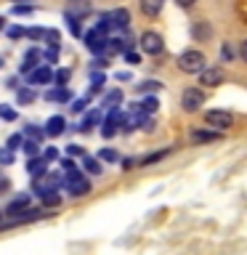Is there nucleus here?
<instances>
[{"label": "nucleus", "mask_w": 247, "mask_h": 255, "mask_svg": "<svg viewBox=\"0 0 247 255\" xmlns=\"http://www.w3.org/2000/svg\"><path fill=\"white\" fill-rule=\"evenodd\" d=\"M13 13H19V16L24 13V16H27V13H32V8L29 5H13Z\"/></svg>", "instance_id": "49530a36"}, {"label": "nucleus", "mask_w": 247, "mask_h": 255, "mask_svg": "<svg viewBox=\"0 0 247 255\" xmlns=\"http://www.w3.org/2000/svg\"><path fill=\"white\" fill-rule=\"evenodd\" d=\"M165 154H170V149H162V151H154V154L143 157V159H141V165H151V162H157V159H162Z\"/></svg>", "instance_id": "473e14b6"}, {"label": "nucleus", "mask_w": 247, "mask_h": 255, "mask_svg": "<svg viewBox=\"0 0 247 255\" xmlns=\"http://www.w3.org/2000/svg\"><path fill=\"white\" fill-rule=\"evenodd\" d=\"M123 56H125V61H127V64H138V61H141V56L135 53V51H125Z\"/></svg>", "instance_id": "37998d69"}, {"label": "nucleus", "mask_w": 247, "mask_h": 255, "mask_svg": "<svg viewBox=\"0 0 247 255\" xmlns=\"http://www.w3.org/2000/svg\"><path fill=\"white\" fill-rule=\"evenodd\" d=\"M27 170H29L32 178H40V175H45V173H48V162H45L43 157H29Z\"/></svg>", "instance_id": "2eb2a0df"}, {"label": "nucleus", "mask_w": 247, "mask_h": 255, "mask_svg": "<svg viewBox=\"0 0 247 255\" xmlns=\"http://www.w3.org/2000/svg\"><path fill=\"white\" fill-rule=\"evenodd\" d=\"M45 130H40L37 125H27L24 128V138H32V141H37V138H43Z\"/></svg>", "instance_id": "cd10ccee"}, {"label": "nucleus", "mask_w": 247, "mask_h": 255, "mask_svg": "<svg viewBox=\"0 0 247 255\" xmlns=\"http://www.w3.org/2000/svg\"><path fill=\"white\" fill-rule=\"evenodd\" d=\"M8 189H11V183H8V181H0V194H3V191H8Z\"/></svg>", "instance_id": "5fc2aeb1"}, {"label": "nucleus", "mask_w": 247, "mask_h": 255, "mask_svg": "<svg viewBox=\"0 0 247 255\" xmlns=\"http://www.w3.org/2000/svg\"><path fill=\"white\" fill-rule=\"evenodd\" d=\"M109 21L115 29L127 32V27H130V11H127V8H115V11L109 13Z\"/></svg>", "instance_id": "f8f14e48"}, {"label": "nucleus", "mask_w": 247, "mask_h": 255, "mask_svg": "<svg viewBox=\"0 0 247 255\" xmlns=\"http://www.w3.org/2000/svg\"><path fill=\"white\" fill-rule=\"evenodd\" d=\"M45 64H56V59H59V48H48V51L43 53Z\"/></svg>", "instance_id": "58836bf2"}, {"label": "nucleus", "mask_w": 247, "mask_h": 255, "mask_svg": "<svg viewBox=\"0 0 247 255\" xmlns=\"http://www.w3.org/2000/svg\"><path fill=\"white\" fill-rule=\"evenodd\" d=\"M207 67V59L202 51H197V48H189V51H183L178 56V69L183 75H199Z\"/></svg>", "instance_id": "f257e3e1"}, {"label": "nucleus", "mask_w": 247, "mask_h": 255, "mask_svg": "<svg viewBox=\"0 0 247 255\" xmlns=\"http://www.w3.org/2000/svg\"><path fill=\"white\" fill-rule=\"evenodd\" d=\"M191 37H194L197 43H207V40L213 37V24L207 21V19L191 21Z\"/></svg>", "instance_id": "1a4fd4ad"}, {"label": "nucleus", "mask_w": 247, "mask_h": 255, "mask_svg": "<svg viewBox=\"0 0 247 255\" xmlns=\"http://www.w3.org/2000/svg\"><path fill=\"white\" fill-rule=\"evenodd\" d=\"M123 104V91L120 88H115V91H109L107 96H104V107L112 109V107H120Z\"/></svg>", "instance_id": "412c9836"}, {"label": "nucleus", "mask_w": 247, "mask_h": 255, "mask_svg": "<svg viewBox=\"0 0 247 255\" xmlns=\"http://www.w3.org/2000/svg\"><path fill=\"white\" fill-rule=\"evenodd\" d=\"M91 11H93L91 0H67V11L64 13H72V16H77V19H83V16H88Z\"/></svg>", "instance_id": "ddd939ff"}, {"label": "nucleus", "mask_w": 247, "mask_h": 255, "mask_svg": "<svg viewBox=\"0 0 247 255\" xmlns=\"http://www.w3.org/2000/svg\"><path fill=\"white\" fill-rule=\"evenodd\" d=\"M0 29H5V19H3V16H0Z\"/></svg>", "instance_id": "6e6d98bb"}, {"label": "nucleus", "mask_w": 247, "mask_h": 255, "mask_svg": "<svg viewBox=\"0 0 247 255\" xmlns=\"http://www.w3.org/2000/svg\"><path fill=\"white\" fill-rule=\"evenodd\" d=\"M21 141H24V135H19V133H16V135H11V138H8V149H21Z\"/></svg>", "instance_id": "ea45409f"}, {"label": "nucleus", "mask_w": 247, "mask_h": 255, "mask_svg": "<svg viewBox=\"0 0 247 255\" xmlns=\"http://www.w3.org/2000/svg\"><path fill=\"white\" fill-rule=\"evenodd\" d=\"M40 213L43 210H29V197L27 194L16 197L13 202L3 210V215H8V218H37Z\"/></svg>", "instance_id": "7ed1b4c3"}, {"label": "nucleus", "mask_w": 247, "mask_h": 255, "mask_svg": "<svg viewBox=\"0 0 247 255\" xmlns=\"http://www.w3.org/2000/svg\"><path fill=\"white\" fill-rule=\"evenodd\" d=\"M88 101H91V96H85V99H77V101H72V112H75V115H80V112H83V109L88 107Z\"/></svg>", "instance_id": "f704fd0d"}, {"label": "nucleus", "mask_w": 247, "mask_h": 255, "mask_svg": "<svg viewBox=\"0 0 247 255\" xmlns=\"http://www.w3.org/2000/svg\"><path fill=\"white\" fill-rule=\"evenodd\" d=\"M157 107H159L157 96H146V99L141 101V109L146 112V115H154V112H157Z\"/></svg>", "instance_id": "a878e982"}, {"label": "nucleus", "mask_w": 247, "mask_h": 255, "mask_svg": "<svg viewBox=\"0 0 247 255\" xmlns=\"http://www.w3.org/2000/svg\"><path fill=\"white\" fill-rule=\"evenodd\" d=\"M83 167H85V170H88V175H101L104 170H101V162H99V159H93V157H83Z\"/></svg>", "instance_id": "4be33fe9"}, {"label": "nucleus", "mask_w": 247, "mask_h": 255, "mask_svg": "<svg viewBox=\"0 0 247 255\" xmlns=\"http://www.w3.org/2000/svg\"><path fill=\"white\" fill-rule=\"evenodd\" d=\"M40 61H43V53H40L37 48H29V51L24 53L21 64H19V72H21V75H29L32 69H37V67H40Z\"/></svg>", "instance_id": "9b49d317"}, {"label": "nucleus", "mask_w": 247, "mask_h": 255, "mask_svg": "<svg viewBox=\"0 0 247 255\" xmlns=\"http://www.w3.org/2000/svg\"><path fill=\"white\" fill-rule=\"evenodd\" d=\"M5 85H8V88H13V91H16V88H19V80H16V77H11Z\"/></svg>", "instance_id": "603ef678"}, {"label": "nucleus", "mask_w": 247, "mask_h": 255, "mask_svg": "<svg viewBox=\"0 0 247 255\" xmlns=\"http://www.w3.org/2000/svg\"><path fill=\"white\" fill-rule=\"evenodd\" d=\"M107 64H109L107 59H96V61H93V69H104Z\"/></svg>", "instance_id": "09e8293b"}, {"label": "nucleus", "mask_w": 247, "mask_h": 255, "mask_svg": "<svg viewBox=\"0 0 247 255\" xmlns=\"http://www.w3.org/2000/svg\"><path fill=\"white\" fill-rule=\"evenodd\" d=\"M0 165H13V151L11 149H0Z\"/></svg>", "instance_id": "72a5a7b5"}, {"label": "nucleus", "mask_w": 247, "mask_h": 255, "mask_svg": "<svg viewBox=\"0 0 247 255\" xmlns=\"http://www.w3.org/2000/svg\"><path fill=\"white\" fill-rule=\"evenodd\" d=\"M159 88H162V83H159V80H143V83L135 85V91H138V93H157Z\"/></svg>", "instance_id": "5701e85b"}, {"label": "nucleus", "mask_w": 247, "mask_h": 255, "mask_svg": "<svg viewBox=\"0 0 247 255\" xmlns=\"http://www.w3.org/2000/svg\"><path fill=\"white\" fill-rule=\"evenodd\" d=\"M0 120H5V123H13V120H16V112L8 109L5 104H3V107H0Z\"/></svg>", "instance_id": "e433bc0d"}, {"label": "nucleus", "mask_w": 247, "mask_h": 255, "mask_svg": "<svg viewBox=\"0 0 247 255\" xmlns=\"http://www.w3.org/2000/svg\"><path fill=\"white\" fill-rule=\"evenodd\" d=\"M135 162H133V159L130 157H127V159H123V167H125V170H130V167H133Z\"/></svg>", "instance_id": "864d4df0"}, {"label": "nucleus", "mask_w": 247, "mask_h": 255, "mask_svg": "<svg viewBox=\"0 0 247 255\" xmlns=\"http://www.w3.org/2000/svg\"><path fill=\"white\" fill-rule=\"evenodd\" d=\"M43 199V205L45 207H56V205H61V197L56 194V191H51V194H45V197H40Z\"/></svg>", "instance_id": "2f4dec72"}, {"label": "nucleus", "mask_w": 247, "mask_h": 255, "mask_svg": "<svg viewBox=\"0 0 247 255\" xmlns=\"http://www.w3.org/2000/svg\"><path fill=\"white\" fill-rule=\"evenodd\" d=\"M107 37L109 35H104V32L99 29H88V35H85V45H88V51H93V53H104V48H107Z\"/></svg>", "instance_id": "9d476101"}, {"label": "nucleus", "mask_w": 247, "mask_h": 255, "mask_svg": "<svg viewBox=\"0 0 247 255\" xmlns=\"http://www.w3.org/2000/svg\"><path fill=\"white\" fill-rule=\"evenodd\" d=\"M99 123H101V112H99V109H91V112L85 115V120L80 123V130H83V133H91V128L99 125Z\"/></svg>", "instance_id": "a211bd4d"}, {"label": "nucleus", "mask_w": 247, "mask_h": 255, "mask_svg": "<svg viewBox=\"0 0 247 255\" xmlns=\"http://www.w3.org/2000/svg\"><path fill=\"white\" fill-rule=\"evenodd\" d=\"M45 101L67 104V101H72V91H69V88H53V91H45Z\"/></svg>", "instance_id": "f3484780"}, {"label": "nucleus", "mask_w": 247, "mask_h": 255, "mask_svg": "<svg viewBox=\"0 0 247 255\" xmlns=\"http://www.w3.org/2000/svg\"><path fill=\"white\" fill-rule=\"evenodd\" d=\"M40 157H43L45 162H53V159H59V151H56V146H45V151Z\"/></svg>", "instance_id": "4c0bfd02"}, {"label": "nucleus", "mask_w": 247, "mask_h": 255, "mask_svg": "<svg viewBox=\"0 0 247 255\" xmlns=\"http://www.w3.org/2000/svg\"><path fill=\"white\" fill-rule=\"evenodd\" d=\"M223 69L221 67H205L202 72H199V85H205V88H218L223 85Z\"/></svg>", "instance_id": "0eeeda50"}, {"label": "nucleus", "mask_w": 247, "mask_h": 255, "mask_svg": "<svg viewBox=\"0 0 247 255\" xmlns=\"http://www.w3.org/2000/svg\"><path fill=\"white\" fill-rule=\"evenodd\" d=\"M205 123L215 128V130H226V128L234 125V115L226 109H210V112H205Z\"/></svg>", "instance_id": "39448f33"}, {"label": "nucleus", "mask_w": 247, "mask_h": 255, "mask_svg": "<svg viewBox=\"0 0 247 255\" xmlns=\"http://www.w3.org/2000/svg\"><path fill=\"white\" fill-rule=\"evenodd\" d=\"M61 186H64V191H69V197H85L91 191V181L80 170H69V173H64Z\"/></svg>", "instance_id": "f03ea898"}, {"label": "nucleus", "mask_w": 247, "mask_h": 255, "mask_svg": "<svg viewBox=\"0 0 247 255\" xmlns=\"http://www.w3.org/2000/svg\"><path fill=\"white\" fill-rule=\"evenodd\" d=\"M61 170L64 173H69V170H77L75 162H72V157H61Z\"/></svg>", "instance_id": "79ce46f5"}, {"label": "nucleus", "mask_w": 247, "mask_h": 255, "mask_svg": "<svg viewBox=\"0 0 247 255\" xmlns=\"http://www.w3.org/2000/svg\"><path fill=\"white\" fill-rule=\"evenodd\" d=\"M162 5H165V0H141V13L154 19V16L162 13Z\"/></svg>", "instance_id": "4468645a"}, {"label": "nucleus", "mask_w": 247, "mask_h": 255, "mask_svg": "<svg viewBox=\"0 0 247 255\" xmlns=\"http://www.w3.org/2000/svg\"><path fill=\"white\" fill-rule=\"evenodd\" d=\"M117 80L120 83H127V80H130V72H117Z\"/></svg>", "instance_id": "8fccbe9b"}, {"label": "nucleus", "mask_w": 247, "mask_h": 255, "mask_svg": "<svg viewBox=\"0 0 247 255\" xmlns=\"http://www.w3.org/2000/svg\"><path fill=\"white\" fill-rule=\"evenodd\" d=\"M21 149H24V154H27V157H40V146H37V141H32V138H24Z\"/></svg>", "instance_id": "393cba45"}, {"label": "nucleus", "mask_w": 247, "mask_h": 255, "mask_svg": "<svg viewBox=\"0 0 247 255\" xmlns=\"http://www.w3.org/2000/svg\"><path fill=\"white\" fill-rule=\"evenodd\" d=\"M67 154H69V157H77V154H83V146H77V143H69V146H67Z\"/></svg>", "instance_id": "a18cd8bd"}, {"label": "nucleus", "mask_w": 247, "mask_h": 255, "mask_svg": "<svg viewBox=\"0 0 247 255\" xmlns=\"http://www.w3.org/2000/svg\"><path fill=\"white\" fill-rule=\"evenodd\" d=\"M175 3H178L181 8H191V5H194V3H197V0H175Z\"/></svg>", "instance_id": "3c124183"}, {"label": "nucleus", "mask_w": 247, "mask_h": 255, "mask_svg": "<svg viewBox=\"0 0 247 255\" xmlns=\"http://www.w3.org/2000/svg\"><path fill=\"white\" fill-rule=\"evenodd\" d=\"M16 101H19L21 107H24V104H32V101H35V88H32V85L16 88Z\"/></svg>", "instance_id": "6ab92c4d"}, {"label": "nucleus", "mask_w": 247, "mask_h": 255, "mask_svg": "<svg viewBox=\"0 0 247 255\" xmlns=\"http://www.w3.org/2000/svg\"><path fill=\"white\" fill-rule=\"evenodd\" d=\"M43 40L48 43V48H59V45H61V43H59V40H61V35H59V32H56V29H45Z\"/></svg>", "instance_id": "bb28decb"}, {"label": "nucleus", "mask_w": 247, "mask_h": 255, "mask_svg": "<svg viewBox=\"0 0 247 255\" xmlns=\"http://www.w3.org/2000/svg\"><path fill=\"white\" fill-rule=\"evenodd\" d=\"M181 107L183 112H199V107H205V91L202 88H186L181 93Z\"/></svg>", "instance_id": "423d86ee"}, {"label": "nucleus", "mask_w": 247, "mask_h": 255, "mask_svg": "<svg viewBox=\"0 0 247 255\" xmlns=\"http://www.w3.org/2000/svg\"><path fill=\"white\" fill-rule=\"evenodd\" d=\"M138 45H141V51L143 53H149V56H159L165 51V43H162V35L159 32H143V35L138 37Z\"/></svg>", "instance_id": "20e7f679"}, {"label": "nucleus", "mask_w": 247, "mask_h": 255, "mask_svg": "<svg viewBox=\"0 0 247 255\" xmlns=\"http://www.w3.org/2000/svg\"><path fill=\"white\" fill-rule=\"evenodd\" d=\"M99 157L104 159V162H120V154H117V151L112 149V146H107V149H101V151H99Z\"/></svg>", "instance_id": "c756f323"}, {"label": "nucleus", "mask_w": 247, "mask_h": 255, "mask_svg": "<svg viewBox=\"0 0 247 255\" xmlns=\"http://www.w3.org/2000/svg\"><path fill=\"white\" fill-rule=\"evenodd\" d=\"M21 35H24V29H21V27H11V29H8V37H13V40H16V37H21Z\"/></svg>", "instance_id": "de8ad7c7"}, {"label": "nucleus", "mask_w": 247, "mask_h": 255, "mask_svg": "<svg viewBox=\"0 0 247 255\" xmlns=\"http://www.w3.org/2000/svg\"><path fill=\"white\" fill-rule=\"evenodd\" d=\"M43 35H45V29H37V27L24 29V37H29V40H43Z\"/></svg>", "instance_id": "c9c22d12"}, {"label": "nucleus", "mask_w": 247, "mask_h": 255, "mask_svg": "<svg viewBox=\"0 0 247 255\" xmlns=\"http://www.w3.org/2000/svg\"><path fill=\"white\" fill-rule=\"evenodd\" d=\"M69 77H72L69 69H56V72H53V83H56V88H67V85H69Z\"/></svg>", "instance_id": "b1692460"}, {"label": "nucleus", "mask_w": 247, "mask_h": 255, "mask_svg": "<svg viewBox=\"0 0 247 255\" xmlns=\"http://www.w3.org/2000/svg\"><path fill=\"white\" fill-rule=\"evenodd\" d=\"M234 56H237V51H234V45H231V43H223L221 45V59L223 61H231Z\"/></svg>", "instance_id": "7c9ffc66"}, {"label": "nucleus", "mask_w": 247, "mask_h": 255, "mask_svg": "<svg viewBox=\"0 0 247 255\" xmlns=\"http://www.w3.org/2000/svg\"><path fill=\"white\" fill-rule=\"evenodd\" d=\"M237 56H239V59H242V61L247 64V37L242 40V43H239V51H237Z\"/></svg>", "instance_id": "c03bdc74"}, {"label": "nucleus", "mask_w": 247, "mask_h": 255, "mask_svg": "<svg viewBox=\"0 0 247 255\" xmlns=\"http://www.w3.org/2000/svg\"><path fill=\"white\" fill-rule=\"evenodd\" d=\"M218 138H221V133H215V130H194V133H191V141H197V143L218 141Z\"/></svg>", "instance_id": "aec40b11"}, {"label": "nucleus", "mask_w": 247, "mask_h": 255, "mask_svg": "<svg viewBox=\"0 0 247 255\" xmlns=\"http://www.w3.org/2000/svg\"><path fill=\"white\" fill-rule=\"evenodd\" d=\"M91 83H93L96 88H104V83H107V77H104L101 72H93V75H91Z\"/></svg>", "instance_id": "a19ab883"}, {"label": "nucleus", "mask_w": 247, "mask_h": 255, "mask_svg": "<svg viewBox=\"0 0 247 255\" xmlns=\"http://www.w3.org/2000/svg\"><path fill=\"white\" fill-rule=\"evenodd\" d=\"M27 83L29 85H51L53 83V72L48 64H40L37 69H32L29 75H27Z\"/></svg>", "instance_id": "6e6552de"}, {"label": "nucleus", "mask_w": 247, "mask_h": 255, "mask_svg": "<svg viewBox=\"0 0 247 255\" xmlns=\"http://www.w3.org/2000/svg\"><path fill=\"white\" fill-rule=\"evenodd\" d=\"M3 67H5V61H3V59H0V69H3Z\"/></svg>", "instance_id": "4d7b16f0"}, {"label": "nucleus", "mask_w": 247, "mask_h": 255, "mask_svg": "<svg viewBox=\"0 0 247 255\" xmlns=\"http://www.w3.org/2000/svg\"><path fill=\"white\" fill-rule=\"evenodd\" d=\"M64 128H67V120H64L61 115H56V117H51V120L45 123L43 130H45L48 135H61V133H64Z\"/></svg>", "instance_id": "dca6fc26"}, {"label": "nucleus", "mask_w": 247, "mask_h": 255, "mask_svg": "<svg viewBox=\"0 0 247 255\" xmlns=\"http://www.w3.org/2000/svg\"><path fill=\"white\" fill-rule=\"evenodd\" d=\"M0 221H3V210H0Z\"/></svg>", "instance_id": "13d9d810"}, {"label": "nucleus", "mask_w": 247, "mask_h": 255, "mask_svg": "<svg viewBox=\"0 0 247 255\" xmlns=\"http://www.w3.org/2000/svg\"><path fill=\"white\" fill-rule=\"evenodd\" d=\"M64 19H67L69 21V29H72V35H83V27H80V19H77V16H72V13H64Z\"/></svg>", "instance_id": "c85d7f7f"}]
</instances>
